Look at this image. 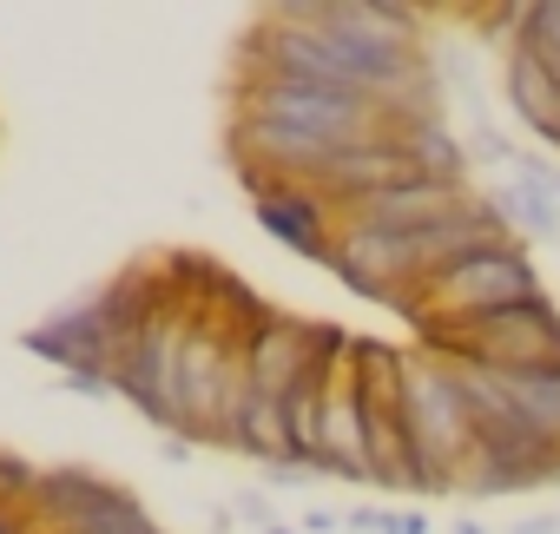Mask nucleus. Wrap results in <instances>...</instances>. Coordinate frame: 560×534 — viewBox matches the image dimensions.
<instances>
[{
	"label": "nucleus",
	"instance_id": "f257e3e1",
	"mask_svg": "<svg viewBox=\"0 0 560 534\" xmlns=\"http://www.w3.org/2000/svg\"><path fill=\"white\" fill-rule=\"evenodd\" d=\"M402 429H409V449H416V468H422V495L455 488V468H462V455L481 436H475V416L462 403V383H455L448 357H435V350H416L409 357V376H402Z\"/></svg>",
	"mask_w": 560,
	"mask_h": 534
},
{
	"label": "nucleus",
	"instance_id": "f03ea898",
	"mask_svg": "<svg viewBox=\"0 0 560 534\" xmlns=\"http://www.w3.org/2000/svg\"><path fill=\"white\" fill-rule=\"evenodd\" d=\"M534 298H547L534 257H527V244H508V251L468 257V264H455V271H442L435 285H422V291L402 304V317L429 337L435 324L494 317V311H514V304H534Z\"/></svg>",
	"mask_w": 560,
	"mask_h": 534
},
{
	"label": "nucleus",
	"instance_id": "7ed1b4c3",
	"mask_svg": "<svg viewBox=\"0 0 560 534\" xmlns=\"http://www.w3.org/2000/svg\"><path fill=\"white\" fill-rule=\"evenodd\" d=\"M429 350L468 357V363H488V370H508V376L560 370V311H553V298H534V304H514V311H494V317L435 324Z\"/></svg>",
	"mask_w": 560,
	"mask_h": 534
},
{
	"label": "nucleus",
	"instance_id": "20e7f679",
	"mask_svg": "<svg viewBox=\"0 0 560 534\" xmlns=\"http://www.w3.org/2000/svg\"><path fill=\"white\" fill-rule=\"evenodd\" d=\"M191 330H198V304L172 298L165 311H152L139 350L119 370V396H132L159 429L178 436V403H185V357H191Z\"/></svg>",
	"mask_w": 560,
	"mask_h": 534
},
{
	"label": "nucleus",
	"instance_id": "39448f33",
	"mask_svg": "<svg viewBox=\"0 0 560 534\" xmlns=\"http://www.w3.org/2000/svg\"><path fill=\"white\" fill-rule=\"evenodd\" d=\"M337 344H343V330H330V324H304V317L270 311L264 324L244 330V376H250L257 396L291 403V390H298L311 370H324V363L337 357Z\"/></svg>",
	"mask_w": 560,
	"mask_h": 534
},
{
	"label": "nucleus",
	"instance_id": "423d86ee",
	"mask_svg": "<svg viewBox=\"0 0 560 534\" xmlns=\"http://www.w3.org/2000/svg\"><path fill=\"white\" fill-rule=\"evenodd\" d=\"M330 271L376 298V304H409L416 298V264H409V237L402 231H383V224H363V218H337V237H330Z\"/></svg>",
	"mask_w": 560,
	"mask_h": 534
},
{
	"label": "nucleus",
	"instance_id": "0eeeda50",
	"mask_svg": "<svg viewBox=\"0 0 560 534\" xmlns=\"http://www.w3.org/2000/svg\"><path fill=\"white\" fill-rule=\"evenodd\" d=\"M508 244H521V237L508 231V218L494 211V198L468 191V198H462L448 218H435L429 231H416V237H409L416 291H422V285H435L442 271H455V264H468V257H488V251H508Z\"/></svg>",
	"mask_w": 560,
	"mask_h": 534
},
{
	"label": "nucleus",
	"instance_id": "6e6552de",
	"mask_svg": "<svg viewBox=\"0 0 560 534\" xmlns=\"http://www.w3.org/2000/svg\"><path fill=\"white\" fill-rule=\"evenodd\" d=\"M317 475L330 481H370V429H363V390H357V337H343L324 390V436H317Z\"/></svg>",
	"mask_w": 560,
	"mask_h": 534
},
{
	"label": "nucleus",
	"instance_id": "1a4fd4ad",
	"mask_svg": "<svg viewBox=\"0 0 560 534\" xmlns=\"http://www.w3.org/2000/svg\"><path fill=\"white\" fill-rule=\"evenodd\" d=\"M257 224L270 231V237H284L291 251H304V257H330V237H337V211L311 191V185H284V191H270V198H257Z\"/></svg>",
	"mask_w": 560,
	"mask_h": 534
},
{
	"label": "nucleus",
	"instance_id": "9d476101",
	"mask_svg": "<svg viewBox=\"0 0 560 534\" xmlns=\"http://www.w3.org/2000/svg\"><path fill=\"white\" fill-rule=\"evenodd\" d=\"M501 93L508 106L521 113V126L547 146H560V73L540 67L527 47H508V73H501Z\"/></svg>",
	"mask_w": 560,
	"mask_h": 534
},
{
	"label": "nucleus",
	"instance_id": "9b49d317",
	"mask_svg": "<svg viewBox=\"0 0 560 534\" xmlns=\"http://www.w3.org/2000/svg\"><path fill=\"white\" fill-rule=\"evenodd\" d=\"M224 449L257 455L264 468H270V462H298V442H291V416H284V403H270V396L250 390V403H244V416L231 422Z\"/></svg>",
	"mask_w": 560,
	"mask_h": 534
},
{
	"label": "nucleus",
	"instance_id": "f8f14e48",
	"mask_svg": "<svg viewBox=\"0 0 560 534\" xmlns=\"http://www.w3.org/2000/svg\"><path fill=\"white\" fill-rule=\"evenodd\" d=\"M396 139L409 146V159H416V178L468 185V152H462V139H455L442 119H429V126H409V132H396Z\"/></svg>",
	"mask_w": 560,
	"mask_h": 534
},
{
	"label": "nucleus",
	"instance_id": "ddd939ff",
	"mask_svg": "<svg viewBox=\"0 0 560 534\" xmlns=\"http://www.w3.org/2000/svg\"><path fill=\"white\" fill-rule=\"evenodd\" d=\"M494 211L508 218V231H521V237H560V211H553V191L547 185H501L494 191Z\"/></svg>",
	"mask_w": 560,
	"mask_h": 534
},
{
	"label": "nucleus",
	"instance_id": "4468645a",
	"mask_svg": "<svg viewBox=\"0 0 560 534\" xmlns=\"http://www.w3.org/2000/svg\"><path fill=\"white\" fill-rule=\"evenodd\" d=\"M508 376V370H501ZM508 390H514V409L547 436V442H560V370H521V376H508Z\"/></svg>",
	"mask_w": 560,
	"mask_h": 534
},
{
	"label": "nucleus",
	"instance_id": "2eb2a0df",
	"mask_svg": "<svg viewBox=\"0 0 560 534\" xmlns=\"http://www.w3.org/2000/svg\"><path fill=\"white\" fill-rule=\"evenodd\" d=\"M514 47H527L540 67L560 73V0H534V8H527V27L514 34Z\"/></svg>",
	"mask_w": 560,
	"mask_h": 534
},
{
	"label": "nucleus",
	"instance_id": "dca6fc26",
	"mask_svg": "<svg viewBox=\"0 0 560 534\" xmlns=\"http://www.w3.org/2000/svg\"><path fill=\"white\" fill-rule=\"evenodd\" d=\"M80 534H165L145 508H132V514H119V521H100V527H80Z\"/></svg>",
	"mask_w": 560,
	"mask_h": 534
},
{
	"label": "nucleus",
	"instance_id": "f3484780",
	"mask_svg": "<svg viewBox=\"0 0 560 534\" xmlns=\"http://www.w3.org/2000/svg\"><path fill=\"white\" fill-rule=\"evenodd\" d=\"M237 514H244V521H250V527H257V534H264V527H270V508H264V501H257V495H237Z\"/></svg>",
	"mask_w": 560,
	"mask_h": 534
},
{
	"label": "nucleus",
	"instance_id": "a211bd4d",
	"mask_svg": "<svg viewBox=\"0 0 560 534\" xmlns=\"http://www.w3.org/2000/svg\"><path fill=\"white\" fill-rule=\"evenodd\" d=\"M350 527H363V534H389V514H376V508H357V514H350Z\"/></svg>",
	"mask_w": 560,
	"mask_h": 534
},
{
	"label": "nucleus",
	"instance_id": "6ab92c4d",
	"mask_svg": "<svg viewBox=\"0 0 560 534\" xmlns=\"http://www.w3.org/2000/svg\"><path fill=\"white\" fill-rule=\"evenodd\" d=\"M304 527H311V534H330V527H343V514H330V508H311V514H304Z\"/></svg>",
	"mask_w": 560,
	"mask_h": 534
},
{
	"label": "nucleus",
	"instance_id": "aec40b11",
	"mask_svg": "<svg viewBox=\"0 0 560 534\" xmlns=\"http://www.w3.org/2000/svg\"><path fill=\"white\" fill-rule=\"evenodd\" d=\"M389 534H429V514H389Z\"/></svg>",
	"mask_w": 560,
	"mask_h": 534
},
{
	"label": "nucleus",
	"instance_id": "412c9836",
	"mask_svg": "<svg viewBox=\"0 0 560 534\" xmlns=\"http://www.w3.org/2000/svg\"><path fill=\"white\" fill-rule=\"evenodd\" d=\"M553 527H560L553 514H527V521H514V534H553Z\"/></svg>",
	"mask_w": 560,
	"mask_h": 534
},
{
	"label": "nucleus",
	"instance_id": "4be33fe9",
	"mask_svg": "<svg viewBox=\"0 0 560 534\" xmlns=\"http://www.w3.org/2000/svg\"><path fill=\"white\" fill-rule=\"evenodd\" d=\"M448 534H488V527H481V521H455Z\"/></svg>",
	"mask_w": 560,
	"mask_h": 534
},
{
	"label": "nucleus",
	"instance_id": "5701e85b",
	"mask_svg": "<svg viewBox=\"0 0 560 534\" xmlns=\"http://www.w3.org/2000/svg\"><path fill=\"white\" fill-rule=\"evenodd\" d=\"M264 534H298V527H284V521H270V527H264Z\"/></svg>",
	"mask_w": 560,
	"mask_h": 534
},
{
	"label": "nucleus",
	"instance_id": "b1692460",
	"mask_svg": "<svg viewBox=\"0 0 560 534\" xmlns=\"http://www.w3.org/2000/svg\"><path fill=\"white\" fill-rule=\"evenodd\" d=\"M547 191H553V198H560V172H547Z\"/></svg>",
	"mask_w": 560,
	"mask_h": 534
}]
</instances>
